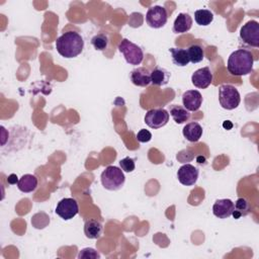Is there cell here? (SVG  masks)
Instances as JSON below:
<instances>
[{
	"label": "cell",
	"instance_id": "27",
	"mask_svg": "<svg viewBox=\"0 0 259 259\" xmlns=\"http://www.w3.org/2000/svg\"><path fill=\"white\" fill-rule=\"evenodd\" d=\"M119 166H120V169L123 171V172H133L136 168V164H135V161L133 158H130V157H124L123 159H120L119 160Z\"/></svg>",
	"mask_w": 259,
	"mask_h": 259
},
{
	"label": "cell",
	"instance_id": "5",
	"mask_svg": "<svg viewBox=\"0 0 259 259\" xmlns=\"http://www.w3.org/2000/svg\"><path fill=\"white\" fill-rule=\"evenodd\" d=\"M118 51L122 54L125 62L130 65L138 66L144 60V52L142 48L127 38H123L118 44Z\"/></svg>",
	"mask_w": 259,
	"mask_h": 259
},
{
	"label": "cell",
	"instance_id": "17",
	"mask_svg": "<svg viewBox=\"0 0 259 259\" xmlns=\"http://www.w3.org/2000/svg\"><path fill=\"white\" fill-rule=\"evenodd\" d=\"M182 134L187 141L191 143H195L199 141V139L202 136V126L196 121L188 122L184 125L182 130Z\"/></svg>",
	"mask_w": 259,
	"mask_h": 259
},
{
	"label": "cell",
	"instance_id": "6",
	"mask_svg": "<svg viewBox=\"0 0 259 259\" xmlns=\"http://www.w3.org/2000/svg\"><path fill=\"white\" fill-rule=\"evenodd\" d=\"M241 40L253 48L259 47V23L256 20H249L240 29Z\"/></svg>",
	"mask_w": 259,
	"mask_h": 259
},
{
	"label": "cell",
	"instance_id": "18",
	"mask_svg": "<svg viewBox=\"0 0 259 259\" xmlns=\"http://www.w3.org/2000/svg\"><path fill=\"white\" fill-rule=\"evenodd\" d=\"M36 187H37V178L32 174L22 175L17 182V188L24 193H29L34 191Z\"/></svg>",
	"mask_w": 259,
	"mask_h": 259
},
{
	"label": "cell",
	"instance_id": "29",
	"mask_svg": "<svg viewBox=\"0 0 259 259\" xmlns=\"http://www.w3.org/2000/svg\"><path fill=\"white\" fill-rule=\"evenodd\" d=\"M137 139L140 143H148L152 140V134L145 128H142L137 134Z\"/></svg>",
	"mask_w": 259,
	"mask_h": 259
},
{
	"label": "cell",
	"instance_id": "25",
	"mask_svg": "<svg viewBox=\"0 0 259 259\" xmlns=\"http://www.w3.org/2000/svg\"><path fill=\"white\" fill-rule=\"evenodd\" d=\"M108 36L104 33L95 34L91 38V45L96 51H104L108 46Z\"/></svg>",
	"mask_w": 259,
	"mask_h": 259
},
{
	"label": "cell",
	"instance_id": "3",
	"mask_svg": "<svg viewBox=\"0 0 259 259\" xmlns=\"http://www.w3.org/2000/svg\"><path fill=\"white\" fill-rule=\"evenodd\" d=\"M102 186L109 191L119 190L125 182L123 171L116 166H107L100 175Z\"/></svg>",
	"mask_w": 259,
	"mask_h": 259
},
{
	"label": "cell",
	"instance_id": "22",
	"mask_svg": "<svg viewBox=\"0 0 259 259\" xmlns=\"http://www.w3.org/2000/svg\"><path fill=\"white\" fill-rule=\"evenodd\" d=\"M171 54V59L174 65L178 67H185L189 64V57L187 50L180 48H172L169 50Z\"/></svg>",
	"mask_w": 259,
	"mask_h": 259
},
{
	"label": "cell",
	"instance_id": "23",
	"mask_svg": "<svg viewBox=\"0 0 259 259\" xmlns=\"http://www.w3.org/2000/svg\"><path fill=\"white\" fill-rule=\"evenodd\" d=\"M194 20L200 26H207L213 20V13L208 9H198L194 12Z\"/></svg>",
	"mask_w": 259,
	"mask_h": 259
},
{
	"label": "cell",
	"instance_id": "26",
	"mask_svg": "<svg viewBox=\"0 0 259 259\" xmlns=\"http://www.w3.org/2000/svg\"><path fill=\"white\" fill-rule=\"evenodd\" d=\"M100 254L93 248H84L80 250L78 259H99Z\"/></svg>",
	"mask_w": 259,
	"mask_h": 259
},
{
	"label": "cell",
	"instance_id": "28",
	"mask_svg": "<svg viewBox=\"0 0 259 259\" xmlns=\"http://www.w3.org/2000/svg\"><path fill=\"white\" fill-rule=\"evenodd\" d=\"M176 158H177L178 162H180V163H187V162H190L194 158V154L191 150L185 149V150L180 151L177 154Z\"/></svg>",
	"mask_w": 259,
	"mask_h": 259
},
{
	"label": "cell",
	"instance_id": "4",
	"mask_svg": "<svg viewBox=\"0 0 259 259\" xmlns=\"http://www.w3.org/2000/svg\"><path fill=\"white\" fill-rule=\"evenodd\" d=\"M219 102L224 109L233 110L241 102V96L238 89L231 84H223L219 88Z\"/></svg>",
	"mask_w": 259,
	"mask_h": 259
},
{
	"label": "cell",
	"instance_id": "12",
	"mask_svg": "<svg viewBox=\"0 0 259 259\" xmlns=\"http://www.w3.org/2000/svg\"><path fill=\"white\" fill-rule=\"evenodd\" d=\"M192 84L199 89L207 88L212 82V73L208 67H203L196 70L191 76Z\"/></svg>",
	"mask_w": 259,
	"mask_h": 259
},
{
	"label": "cell",
	"instance_id": "10",
	"mask_svg": "<svg viewBox=\"0 0 259 259\" xmlns=\"http://www.w3.org/2000/svg\"><path fill=\"white\" fill-rule=\"evenodd\" d=\"M199 171L191 164L182 165L177 171L178 181L185 186L194 185L198 179Z\"/></svg>",
	"mask_w": 259,
	"mask_h": 259
},
{
	"label": "cell",
	"instance_id": "9",
	"mask_svg": "<svg viewBox=\"0 0 259 259\" xmlns=\"http://www.w3.org/2000/svg\"><path fill=\"white\" fill-rule=\"evenodd\" d=\"M55 211L64 221H69L77 215L79 212V205L76 199L72 197H65L58 202Z\"/></svg>",
	"mask_w": 259,
	"mask_h": 259
},
{
	"label": "cell",
	"instance_id": "13",
	"mask_svg": "<svg viewBox=\"0 0 259 259\" xmlns=\"http://www.w3.org/2000/svg\"><path fill=\"white\" fill-rule=\"evenodd\" d=\"M234 210V202L229 198L218 199L212 205V212L219 219H228Z\"/></svg>",
	"mask_w": 259,
	"mask_h": 259
},
{
	"label": "cell",
	"instance_id": "14",
	"mask_svg": "<svg viewBox=\"0 0 259 259\" xmlns=\"http://www.w3.org/2000/svg\"><path fill=\"white\" fill-rule=\"evenodd\" d=\"M131 81L139 87H147L151 84V72L145 67H138L131 72Z\"/></svg>",
	"mask_w": 259,
	"mask_h": 259
},
{
	"label": "cell",
	"instance_id": "1",
	"mask_svg": "<svg viewBox=\"0 0 259 259\" xmlns=\"http://www.w3.org/2000/svg\"><path fill=\"white\" fill-rule=\"evenodd\" d=\"M56 49L63 58L73 59L82 53L84 39L79 32L69 30L57 38Z\"/></svg>",
	"mask_w": 259,
	"mask_h": 259
},
{
	"label": "cell",
	"instance_id": "30",
	"mask_svg": "<svg viewBox=\"0 0 259 259\" xmlns=\"http://www.w3.org/2000/svg\"><path fill=\"white\" fill-rule=\"evenodd\" d=\"M19 179H17V176L15 174H10L8 177H7V182L9 184H16L18 182Z\"/></svg>",
	"mask_w": 259,
	"mask_h": 259
},
{
	"label": "cell",
	"instance_id": "2",
	"mask_svg": "<svg viewBox=\"0 0 259 259\" xmlns=\"http://www.w3.org/2000/svg\"><path fill=\"white\" fill-rule=\"evenodd\" d=\"M254 58L252 53L246 49L234 51L227 63V69L233 76H246L253 71Z\"/></svg>",
	"mask_w": 259,
	"mask_h": 259
},
{
	"label": "cell",
	"instance_id": "8",
	"mask_svg": "<svg viewBox=\"0 0 259 259\" xmlns=\"http://www.w3.org/2000/svg\"><path fill=\"white\" fill-rule=\"evenodd\" d=\"M168 20V14L165 7L154 5L150 7L146 13V22L152 28L163 27Z\"/></svg>",
	"mask_w": 259,
	"mask_h": 259
},
{
	"label": "cell",
	"instance_id": "15",
	"mask_svg": "<svg viewBox=\"0 0 259 259\" xmlns=\"http://www.w3.org/2000/svg\"><path fill=\"white\" fill-rule=\"evenodd\" d=\"M103 226L100 221L96 219H89L84 224V234L86 238L91 240L99 239L102 235Z\"/></svg>",
	"mask_w": 259,
	"mask_h": 259
},
{
	"label": "cell",
	"instance_id": "20",
	"mask_svg": "<svg viewBox=\"0 0 259 259\" xmlns=\"http://www.w3.org/2000/svg\"><path fill=\"white\" fill-rule=\"evenodd\" d=\"M169 115L172 116L173 120L178 123H184L190 118V111L185 109L183 106L178 104H172L169 106Z\"/></svg>",
	"mask_w": 259,
	"mask_h": 259
},
{
	"label": "cell",
	"instance_id": "21",
	"mask_svg": "<svg viewBox=\"0 0 259 259\" xmlns=\"http://www.w3.org/2000/svg\"><path fill=\"white\" fill-rule=\"evenodd\" d=\"M251 212V204L248 199L245 197H240L236 200L234 203V210L232 212V215L234 219L239 220L242 217H246Z\"/></svg>",
	"mask_w": 259,
	"mask_h": 259
},
{
	"label": "cell",
	"instance_id": "19",
	"mask_svg": "<svg viewBox=\"0 0 259 259\" xmlns=\"http://www.w3.org/2000/svg\"><path fill=\"white\" fill-rule=\"evenodd\" d=\"M170 72L165 68L155 67L151 72V83L156 86H165L170 80Z\"/></svg>",
	"mask_w": 259,
	"mask_h": 259
},
{
	"label": "cell",
	"instance_id": "11",
	"mask_svg": "<svg viewBox=\"0 0 259 259\" xmlns=\"http://www.w3.org/2000/svg\"><path fill=\"white\" fill-rule=\"evenodd\" d=\"M182 103L188 111H197L202 104V95L197 90H187L182 94Z\"/></svg>",
	"mask_w": 259,
	"mask_h": 259
},
{
	"label": "cell",
	"instance_id": "7",
	"mask_svg": "<svg viewBox=\"0 0 259 259\" xmlns=\"http://www.w3.org/2000/svg\"><path fill=\"white\" fill-rule=\"evenodd\" d=\"M169 116V112L165 108H153L146 112L144 121L149 127L158 130L167 124Z\"/></svg>",
	"mask_w": 259,
	"mask_h": 259
},
{
	"label": "cell",
	"instance_id": "24",
	"mask_svg": "<svg viewBox=\"0 0 259 259\" xmlns=\"http://www.w3.org/2000/svg\"><path fill=\"white\" fill-rule=\"evenodd\" d=\"M187 53H188V57H189V61L192 64H197L200 63L203 58H204V52L203 49L199 46V45H191L188 49H187Z\"/></svg>",
	"mask_w": 259,
	"mask_h": 259
},
{
	"label": "cell",
	"instance_id": "16",
	"mask_svg": "<svg viewBox=\"0 0 259 259\" xmlns=\"http://www.w3.org/2000/svg\"><path fill=\"white\" fill-rule=\"evenodd\" d=\"M192 26V18L188 13H179L173 23V32L175 33H185L190 30Z\"/></svg>",
	"mask_w": 259,
	"mask_h": 259
}]
</instances>
